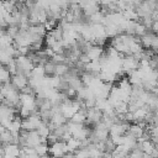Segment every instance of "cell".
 Listing matches in <instances>:
<instances>
[{
  "label": "cell",
  "instance_id": "cell-1",
  "mask_svg": "<svg viewBox=\"0 0 158 158\" xmlns=\"http://www.w3.org/2000/svg\"><path fill=\"white\" fill-rule=\"evenodd\" d=\"M122 70L125 73H130L132 70H136L139 68V59H137L135 56L132 54H127V56H122V63H121Z\"/></svg>",
  "mask_w": 158,
  "mask_h": 158
},
{
  "label": "cell",
  "instance_id": "cell-2",
  "mask_svg": "<svg viewBox=\"0 0 158 158\" xmlns=\"http://www.w3.org/2000/svg\"><path fill=\"white\" fill-rule=\"evenodd\" d=\"M67 152H68V147H67V142L64 141H57L56 143L49 146V151H48V153L56 158H62Z\"/></svg>",
  "mask_w": 158,
  "mask_h": 158
},
{
  "label": "cell",
  "instance_id": "cell-3",
  "mask_svg": "<svg viewBox=\"0 0 158 158\" xmlns=\"http://www.w3.org/2000/svg\"><path fill=\"white\" fill-rule=\"evenodd\" d=\"M11 83L21 91L23 88H26L28 85V77H26L23 74H20V73L12 74L11 75Z\"/></svg>",
  "mask_w": 158,
  "mask_h": 158
},
{
  "label": "cell",
  "instance_id": "cell-4",
  "mask_svg": "<svg viewBox=\"0 0 158 158\" xmlns=\"http://www.w3.org/2000/svg\"><path fill=\"white\" fill-rule=\"evenodd\" d=\"M104 53V48L102 46H98V44H91L90 48L88 49V52L85 53L89 58V60H99V58L102 56Z\"/></svg>",
  "mask_w": 158,
  "mask_h": 158
},
{
  "label": "cell",
  "instance_id": "cell-5",
  "mask_svg": "<svg viewBox=\"0 0 158 158\" xmlns=\"http://www.w3.org/2000/svg\"><path fill=\"white\" fill-rule=\"evenodd\" d=\"M144 131H146V128L143 127V126H141V125H138V123H131L130 125V127H128V131H127V133L128 135H131L132 137H135L136 139H141L142 138V136H143V133H144Z\"/></svg>",
  "mask_w": 158,
  "mask_h": 158
},
{
  "label": "cell",
  "instance_id": "cell-6",
  "mask_svg": "<svg viewBox=\"0 0 158 158\" xmlns=\"http://www.w3.org/2000/svg\"><path fill=\"white\" fill-rule=\"evenodd\" d=\"M85 120H86V109H80L72 116L69 121L75 122V123H84Z\"/></svg>",
  "mask_w": 158,
  "mask_h": 158
},
{
  "label": "cell",
  "instance_id": "cell-7",
  "mask_svg": "<svg viewBox=\"0 0 158 158\" xmlns=\"http://www.w3.org/2000/svg\"><path fill=\"white\" fill-rule=\"evenodd\" d=\"M56 67H57V64L54 63V62H52L51 59L43 65V68H44V74H46V77H48V78H52V77H56Z\"/></svg>",
  "mask_w": 158,
  "mask_h": 158
},
{
  "label": "cell",
  "instance_id": "cell-8",
  "mask_svg": "<svg viewBox=\"0 0 158 158\" xmlns=\"http://www.w3.org/2000/svg\"><path fill=\"white\" fill-rule=\"evenodd\" d=\"M36 4H37L40 7H42V9H44V10H48L49 6H51V4H52V0H37Z\"/></svg>",
  "mask_w": 158,
  "mask_h": 158
},
{
  "label": "cell",
  "instance_id": "cell-9",
  "mask_svg": "<svg viewBox=\"0 0 158 158\" xmlns=\"http://www.w3.org/2000/svg\"><path fill=\"white\" fill-rule=\"evenodd\" d=\"M151 49H152V51H154L156 53H158V36H157V35H156V37H154V38H153V41H152Z\"/></svg>",
  "mask_w": 158,
  "mask_h": 158
},
{
  "label": "cell",
  "instance_id": "cell-10",
  "mask_svg": "<svg viewBox=\"0 0 158 158\" xmlns=\"http://www.w3.org/2000/svg\"><path fill=\"white\" fill-rule=\"evenodd\" d=\"M151 30L157 35L158 33V20H154L153 21V23H152V26H151Z\"/></svg>",
  "mask_w": 158,
  "mask_h": 158
},
{
  "label": "cell",
  "instance_id": "cell-11",
  "mask_svg": "<svg viewBox=\"0 0 158 158\" xmlns=\"http://www.w3.org/2000/svg\"><path fill=\"white\" fill-rule=\"evenodd\" d=\"M81 0H68L69 4H80Z\"/></svg>",
  "mask_w": 158,
  "mask_h": 158
},
{
  "label": "cell",
  "instance_id": "cell-12",
  "mask_svg": "<svg viewBox=\"0 0 158 158\" xmlns=\"http://www.w3.org/2000/svg\"><path fill=\"white\" fill-rule=\"evenodd\" d=\"M40 158H52V156H51L49 153H47V154H43V156H40Z\"/></svg>",
  "mask_w": 158,
  "mask_h": 158
},
{
  "label": "cell",
  "instance_id": "cell-13",
  "mask_svg": "<svg viewBox=\"0 0 158 158\" xmlns=\"http://www.w3.org/2000/svg\"><path fill=\"white\" fill-rule=\"evenodd\" d=\"M2 100H4V96H2V95H0V105L2 104Z\"/></svg>",
  "mask_w": 158,
  "mask_h": 158
},
{
  "label": "cell",
  "instance_id": "cell-14",
  "mask_svg": "<svg viewBox=\"0 0 158 158\" xmlns=\"http://www.w3.org/2000/svg\"><path fill=\"white\" fill-rule=\"evenodd\" d=\"M0 95H1V84H0Z\"/></svg>",
  "mask_w": 158,
  "mask_h": 158
},
{
  "label": "cell",
  "instance_id": "cell-15",
  "mask_svg": "<svg viewBox=\"0 0 158 158\" xmlns=\"http://www.w3.org/2000/svg\"><path fill=\"white\" fill-rule=\"evenodd\" d=\"M2 1H9V0H2Z\"/></svg>",
  "mask_w": 158,
  "mask_h": 158
}]
</instances>
